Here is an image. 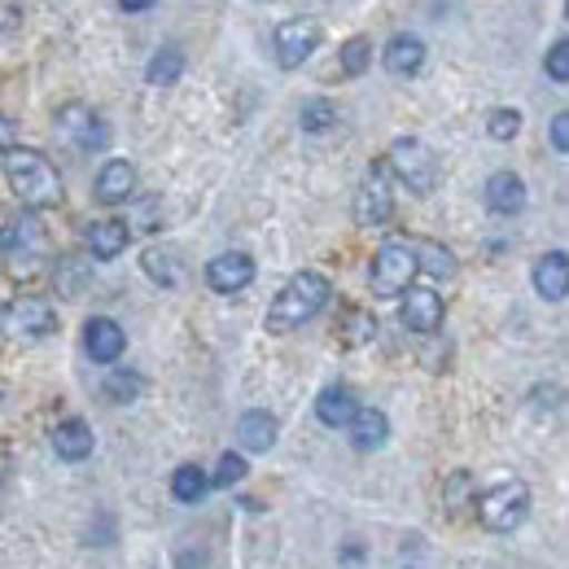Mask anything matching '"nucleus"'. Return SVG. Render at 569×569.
<instances>
[{
    "label": "nucleus",
    "instance_id": "7ed1b4c3",
    "mask_svg": "<svg viewBox=\"0 0 569 569\" xmlns=\"http://www.w3.org/2000/svg\"><path fill=\"white\" fill-rule=\"evenodd\" d=\"M0 254H4V268L13 277H36L49 259V237H44V223L36 219V211L13 214L0 232Z\"/></svg>",
    "mask_w": 569,
    "mask_h": 569
},
{
    "label": "nucleus",
    "instance_id": "cd10ccee",
    "mask_svg": "<svg viewBox=\"0 0 569 569\" xmlns=\"http://www.w3.org/2000/svg\"><path fill=\"white\" fill-rule=\"evenodd\" d=\"M372 338H377V316L363 311V307H347V316H342V342L347 347H363Z\"/></svg>",
    "mask_w": 569,
    "mask_h": 569
},
{
    "label": "nucleus",
    "instance_id": "4be33fe9",
    "mask_svg": "<svg viewBox=\"0 0 569 569\" xmlns=\"http://www.w3.org/2000/svg\"><path fill=\"white\" fill-rule=\"evenodd\" d=\"M347 429H351V442H356L359 451H372V447H381L390 438V421H386L381 408H356V417H351Z\"/></svg>",
    "mask_w": 569,
    "mask_h": 569
},
{
    "label": "nucleus",
    "instance_id": "412c9836",
    "mask_svg": "<svg viewBox=\"0 0 569 569\" xmlns=\"http://www.w3.org/2000/svg\"><path fill=\"white\" fill-rule=\"evenodd\" d=\"M237 442L246 447V451H272L277 447V417L272 412H246L241 421H237Z\"/></svg>",
    "mask_w": 569,
    "mask_h": 569
},
{
    "label": "nucleus",
    "instance_id": "6ab92c4d",
    "mask_svg": "<svg viewBox=\"0 0 569 569\" xmlns=\"http://www.w3.org/2000/svg\"><path fill=\"white\" fill-rule=\"evenodd\" d=\"M487 207L496 214H517L526 207V184H521V176H512V171H496L491 180H487Z\"/></svg>",
    "mask_w": 569,
    "mask_h": 569
},
{
    "label": "nucleus",
    "instance_id": "58836bf2",
    "mask_svg": "<svg viewBox=\"0 0 569 569\" xmlns=\"http://www.w3.org/2000/svg\"><path fill=\"white\" fill-rule=\"evenodd\" d=\"M137 228H141V232H149V228H153V202L137 211Z\"/></svg>",
    "mask_w": 569,
    "mask_h": 569
},
{
    "label": "nucleus",
    "instance_id": "e433bc0d",
    "mask_svg": "<svg viewBox=\"0 0 569 569\" xmlns=\"http://www.w3.org/2000/svg\"><path fill=\"white\" fill-rule=\"evenodd\" d=\"M4 149H13V123L0 114V153H4Z\"/></svg>",
    "mask_w": 569,
    "mask_h": 569
},
{
    "label": "nucleus",
    "instance_id": "c9c22d12",
    "mask_svg": "<svg viewBox=\"0 0 569 569\" xmlns=\"http://www.w3.org/2000/svg\"><path fill=\"white\" fill-rule=\"evenodd\" d=\"M465 491H469V473H456V478H451V503H460V499H465Z\"/></svg>",
    "mask_w": 569,
    "mask_h": 569
},
{
    "label": "nucleus",
    "instance_id": "aec40b11",
    "mask_svg": "<svg viewBox=\"0 0 569 569\" xmlns=\"http://www.w3.org/2000/svg\"><path fill=\"white\" fill-rule=\"evenodd\" d=\"M128 223H119V219H97V223H88V250L97 254V259H119L123 250H128Z\"/></svg>",
    "mask_w": 569,
    "mask_h": 569
},
{
    "label": "nucleus",
    "instance_id": "2f4dec72",
    "mask_svg": "<svg viewBox=\"0 0 569 569\" xmlns=\"http://www.w3.org/2000/svg\"><path fill=\"white\" fill-rule=\"evenodd\" d=\"M487 132H491V141H512L521 132V114L508 110V106H499V110L487 114Z\"/></svg>",
    "mask_w": 569,
    "mask_h": 569
},
{
    "label": "nucleus",
    "instance_id": "c85d7f7f",
    "mask_svg": "<svg viewBox=\"0 0 569 569\" xmlns=\"http://www.w3.org/2000/svg\"><path fill=\"white\" fill-rule=\"evenodd\" d=\"M246 473H250L246 456H241V451H223V456H219V465H214L211 487H219V491H232V487H241V482H246Z\"/></svg>",
    "mask_w": 569,
    "mask_h": 569
},
{
    "label": "nucleus",
    "instance_id": "f704fd0d",
    "mask_svg": "<svg viewBox=\"0 0 569 569\" xmlns=\"http://www.w3.org/2000/svg\"><path fill=\"white\" fill-rule=\"evenodd\" d=\"M552 144H557V153L569 149V114H557V119H552Z\"/></svg>",
    "mask_w": 569,
    "mask_h": 569
},
{
    "label": "nucleus",
    "instance_id": "5701e85b",
    "mask_svg": "<svg viewBox=\"0 0 569 569\" xmlns=\"http://www.w3.org/2000/svg\"><path fill=\"white\" fill-rule=\"evenodd\" d=\"M207 491H211V473L202 465H180L171 473V496L180 499V503H202Z\"/></svg>",
    "mask_w": 569,
    "mask_h": 569
},
{
    "label": "nucleus",
    "instance_id": "72a5a7b5",
    "mask_svg": "<svg viewBox=\"0 0 569 569\" xmlns=\"http://www.w3.org/2000/svg\"><path fill=\"white\" fill-rule=\"evenodd\" d=\"M543 67H548V74H552L557 83H566L569 79V44L566 40H557V44L548 49V62H543Z\"/></svg>",
    "mask_w": 569,
    "mask_h": 569
},
{
    "label": "nucleus",
    "instance_id": "2eb2a0df",
    "mask_svg": "<svg viewBox=\"0 0 569 569\" xmlns=\"http://www.w3.org/2000/svg\"><path fill=\"white\" fill-rule=\"evenodd\" d=\"M58 128H62L79 149H101V144L110 141L106 123H101L92 110H83V106H67V110L58 114Z\"/></svg>",
    "mask_w": 569,
    "mask_h": 569
},
{
    "label": "nucleus",
    "instance_id": "f03ea898",
    "mask_svg": "<svg viewBox=\"0 0 569 569\" xmlns=\"http://www.w3.org/2000/svg\"><path fill=\"white\" fill-rule=\"evenodd\" d=\"M4 180L27 211H49L62 202V176L40 149H4Z\"/></svg>",
    "mask_w": 569,
    "mask_h": 569
},
{
    "label": "nucleus",
    "instance_id": "a211bd4d",
    "mask_svg": "<svg viewBox=\"0 0 569 569\" xmlns=\"http://www.w3.org/2000/svg\"><path fill=\"white\" fill-rule=\"evenodd\" d=\"M356 408H359L356 395H351L347 386H325V390H320V399H316V417H320V426H329V429L351 426Z\"/></svg>",
    "mask_w": 569,
    "mask_h": 569
},
{
    "label": "nucleus",
    "instance_id": "9d476101",
    "mask_svg": "<svg viewBox=\"0 0 569 569\" xmlns=\"http://www.w3.org/2000/svg\"><path fill=\"white\" fill-rule=\"evenodd\" d=\"M250 281H254V259L246 250L214 254L211 263H207V284H211L214 293H241Z\"/></svg>",
    "mask_w": 569,
    "mask_h": 569
},
{
    "label": "nucleus",
    "instance_id": "393cba45",
    "mask_svg": "<svg viewBox=\"0 0 569 569\" xmlns=\"http://www.w3.org/2000/svg\"><path fill=\"white\" fill-rule=\"evenodd\" d=\"M412 254H417V272L442 277V281L456 277V254L447 246H438V241H412Z\"/></svg>",
    "mask_w": 569,
    "mask_h": 569
},
{
    "label": "nucleus",
    "instance_id": "423d86ee",
    "mask_svg": "<svg viewBox=\"0 0 569 569\" xmlns=\"http://www.w3.org/2000/svg\"><path fill=\"white\" fill-rule=\"evenodd\" d=\"M526 512H530V491H526V482H499L491 487L487 496L478 499V521L487 526V530H517L521 521H526Z\"/></svg>",
    "mask_w": 569,
    "mask_h": 569
},
{
    "label": "nucleus",
    "instance_id": "4c0bfd02",
    "mask_svg": "<svg viewBox=\"0 0 569 569\" xmlns=\"http://www.w3.org/2000/svg\"><path fill=\"white\" fill-rule=\"evenodd\" d=\"M119 9L123 13H144V9H153V0H119Z\"/></svg>",
    "mask_w": 569,
    "mask_h": 569
},
{
    "label": "nucleus",
    "instance_id": "f3484780",
    "mask_svg": "<svg viewBox=\"0 0 569 569\" xmlns=\"http://www.w3.org/2000/svg\"><path fill=\"white\" fill-rule=\"evenodd\" d=\"M535 289L539 298L548 302H566V289H569V263H566V250H552L535 263Z\"/></svg>",
    "mask_w": 569,
    "mask_h": 569
},
{
    "label": "nucleus",
    "instance_id": "6e6552de",
    "mask_svg": "<svg viewBox=\"0 0 569 569\" xmlns=\"http://www.w3.org/2000/svg\"><path fill=\"white\" fill-rule=\"evenodd\" d=\"M390 211H395L390 171H386V162H372L356 189V223L359 228H381V223L390 219Z\"/></svg>",
    "mask_w": 569,
    "mask_h": 569
},
{
    "label": "nucleus",
    "instance_id": "1a4fd4ad",
    "mask_svg": "<svg viewBox=\"0 0 569 569\" xmlns=\"http://www.w3.org/2000/svg\"><path fill=\"white\" fill-rule=\"evenodd\" d=\"M272 49H277V62H281L284 71L302 67V62L320 49V22H311V18H289V22L277 27Z\"/></svg>",
    "mask_w": 569,
    "mask_h": 569
},
{
    "label": "nucleus",
    "instance_id": "a878e982",
    "mask_svg": "<svg viewBox=\"0 0 569 569\" xmlns=\"http://www.w3.org/2000/svg\"><path fill=\"white\" fill-rule=\"evenodd\" d=\"M298 123H302V132L320 137V132L338 128V106H333V101H325V97H311V101H302V110H298Z\"/></svg>",
    "mask_w": 569,
    "mask_h": 569
},
{
    "label": "nucleus",
    "instance_id": "f8f14e48",
    "mask_svg": "<svg viewBox=\"0 0 569 569\" xmlns=\"http://www.w3.org/2000/svg\"><path fill=\"white\" fill-rule=\"evenodd\" d=\"M123 347H128V333L119 329V320L92 316V320L83 325V351L97 359V363H114V359L123 356Z\"/></svg>",
    "mask_w": 569,
    "mask_h": 569
},
{
    "label": "nucleus",
    "instance_id": "39448f33",
    "mask_svg": "<svg viewBox=\"0 0 569 569\" xmlns=\"http://www.w3.org/2000/svg\"><path fill=\"white\" fill-rule=\"evenodd\" d=\"M417 277V254H412V241H386L381 250H377V259H372V272H368V281H372V293L377 298H395V293H403L408 284Z\"/></svg>",
    "mask_w": 569,
    "mask_h": 569
},
{
    "label": "nucleus",
    "instance_id": "f257e3e1",
    "mask_svg": "<svg viewBox=\"0 0 569 569\" xmlns=\"http://www.w3.org/2000/svg\"><path fill=\"white\" fill-rule=\"evenodd\" d=\"M329 298H333V284H329L325 272H298V277H289L281 293L272 298L263 329L277 333V338H281V333H293V329L311 325V320L329 307Z\"/></svg>",
    "mask_w": 569,
    "mask_h": 569
},
{
    "label": "nucleus",
    "instance_id": "bb28decb",
    "mask_svg": "<svg viewBox=\"0 0 569 569\" xmlns=\"http://www.w3.org/2000/svg\"><path fill=\"white\" fill-rule=\"evenodd\" d=\"M184 74V53L180 49H158L153 58H149V67H144V79L153 83V88H167V83H176Z\"/></svg>",
    "mask_w": 569,
    "mask_h": 569
},
{
    "label": "nucleus",
    "instance_id": "9b49d317",
    "mask_svg": "<svg viewBox=\"0 0 569 569\" xmlns=\"http://www.w3.org/2000/svg\"><path fill=\"white\" fill-rule=\"evenodd\" d=\"M399 316H403V325H408L412 333H433V329L442 325V298H438L429 284H408Z\"/></svg>",
    "mask_w": 569,
    "mask_h": 569
},
{
    "label": "nucleus",
    "instance_id": "4468645a",
    "mask_svg": "<svg viewBox=\"0 0 569 569\" xmlns=\"http://www.w3.org/2000/svg\"><path fill=\"white\" fill-rule=\"evenodd\" d=\"M381 62H386V71L399 74V79H403V74H417L426 67V40L399 31V36H390V44L381 49Z\"/></svg>",
    "mask_w": 569,
    "mask_h": 569
},
{
    "label": "nucleus",
    "instance_id": "20e7f679",
    "mask_svg": "<svg viewBox=\"0 0 569 569\" xmlns=\"http://www.w3.org/2000/svg\"><path fill=\"white\" fill-rule=\"evenodd\" d=\"M386 171L399 176L412 193H433L438 189V153L426 141H417V137H399L390 144Z\"/></svg>",
    "mask_w": 569,
    "mask_h": 569
},
{
    "label": "nucleus",
    "instance_id": "dca6fc26",
    "mask_svg": "<svg viewBox=\"0 0 569 569\" xmlns=\"http://www.w3.org/2000/svg\"><path fill=\"white\" fill-rule=\"evenodd\" d=\"M92 447H97L92 426H88V421H79V417H71V421H62V426L53 429V451H58V460L79 465V460H88V456H92Z\"/></svg>",
    "mask_w": 569,
    "mask_h": 569
},
{
    "label": "nucleus",
    "instance_id": "c756f323",
    "mask_svg": "<svg viewBox=\"0 0 569 569\" xmlns=\"http://www.w3.org/2000/svg\"><path fill=\"white\" fill-rule=\"evenodd\" d=\"M368 62H372V40H368V36H351V40L342 44V53H338L342 74H363Z\"/></svg>",
    "mask_w": 569,
    "mask_h": 569
},
{
    "label": "nucleus",
    "instance_id": "0eeeda50",
    "mask_svg": "<svg viewBox=\"0 0 569 569\" xmlns=\"http://www.w3.org/2000/svg\"><path fill=\"white\" fill-rule=\"evenodd\" d=\"M0 329H9L13 338H49L58 329V311L49 298H36V293H22L13 298L4 311H0Z\"/></svg>",
    "mask_w": 569,
    "mask_h": 569
},
{
    "label": "nucleus",
    "instance_id": "ddd939ff",
    "mask_svg": "<svg viewBox=\"0 0 569 569\" xmlns=\"http://www.w3.org/2000/svg\"><path fill=\"white\" fill-rule=\"evenodd\" d=\"M132 193H137V167L128 158H110L97 176V202L119 207V202H132Z\"/></svg>",
    "mask_w": 569,
    "mask_h": 569
},
{
    "label": "nucleus",
    "instance_id": "7c9ffc66",
    "mask_svg": "<svg viewBox=\"0 0 569 569\" xmlns=\"http://www.w3.org/2000/svg\"><path fill=\"white\" fill-rule=\"evenodd\" d=\"M141 390H144V381L137 372H128V368H114V372L106 377V399H114V403H132Z\"/></svg>",
    "mask_w": 569,
    "mask_h": 569
},
{
    "label": "nucleus",
    "instance_id": "473e14b6",
    "mask_svg": "<svg viewBox=\"0 0 569 569\" xmlns=\"http://www.w3.org/2000/svg\"><path fill=\"white\" fill-rule=\"evenodd\" d=\"M83 272H88V268H83L79 259H62V268H58V289H62L67 298H74L79 284H83Z\"/></svg>",
    "mask_w": 569,
    "mask_h": 569
},
{
    "label": "nucleus",
    "instance_id": "b1692460",
    "mask_svg": "<svg viewBox=\"0 0 569 569\" xmlns=\"http://www.w3.org/2000/svg\"><path fill=\"white\" fill-rule=\"evenodd\" d=\"M141 268L149 281L167 284V289H176V284H184V268H180V259L171 254V250H158V246H149L141 254Z\"/></svg>",
    "mask_w": 569,
    "mask_h": 569
}]
</instances>
